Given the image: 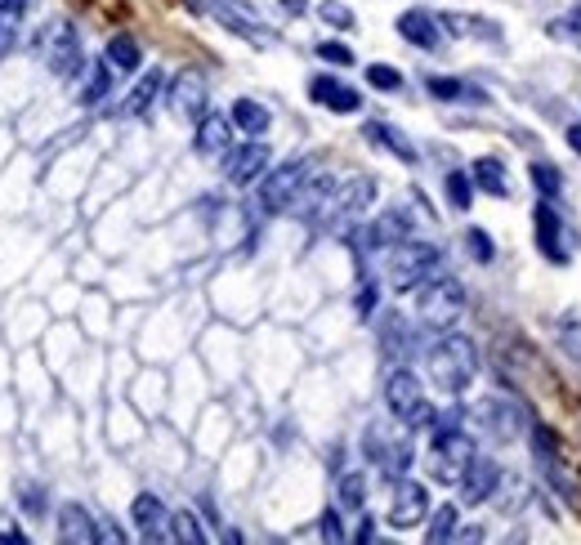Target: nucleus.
Returning a JSON list of instances; mask_svg holds the SVG:
<instances>
[{"label": "nucleus", "mask_w": 581, "mask_h": 545, "mask_svg": "<svg viewBox=\"0 0 581 545\" xmlns=\"http://www.w3.org/2000/svg\"><path fill=\"white\" fill-rule=\"evenodd\" d=\"M528 434H532V447H537V461H541V465H546V461H555V456H559L555 434H550L546 425H528Z\"/></svg>", "instance_id": "a19ab883"}, {"label": "nucleus", "mask_w": 581, "mask_h": 545, "mask_svg": "<svg viewBox=\"0 0 581 545\" xmlns=\"http://www.w3.org/2000/svg\"><path fill=\"white\" fill-rule=\"evenodd\" d=\"M103 59H108V68L121 72V76H135L139 68H144V50H139L135 36H112L108 50H103Z\"/></svg>", "instance_id": "393cba45"}, {"label": "nucleus", "mask_w": 581, "mask_h": 545, "mask_svg": "<svg viewBox=\"0 0 581 545\" xmlns=\"http://www.w3.org/2000/svg\"><path fill=\"white\" fill-rule=\"evenodd\" d=\"M309 170H313V161H304V157H295V161H282L278 170H264V179H260V210L264 215H282V210H291V202L300 197V188L309 184Z\"/></svg>", "instance_id": "20e7f679"}, {"label": "nucleus", "mask_w": 581, "mask_h": 545, "mask_svg": "<svg viewBox=\"0 0 581 545\" xmlns=\"http://www.w3.org/2000/svg\"><path fill=\"white\" fill-rule=\"evenodd\" d=\"M170 541H188V545H202V541H206V528L197 523L193 510L170 514Z\"/></svg>", "instance_id": "473e14b6"}, {"label": "nucleus", "mask_w": 581, "mask_h": 545, "mask_svg": "<svg viewBox=\"0 0 581 545\" xmlns=\"http://www.w3.org/2000/svg\"><path fill=\"white\" fill-rule=\"evenodd\" d=\"M425 90H430V99H438V103H488V94L456 81V76H430Z\"/></svg>", "instance_id": "a878e982"}, {"label": "nucleus", "mask_w": 581, "mask_h": 545, "mask_svg": "<svg viewBox=\"0 0 581 545\" xmlns=\"http://www.w3.org/2000/svg\"><path fill=\"white\" fill-rule=\"evenodd\" d=\"M363 135H367V143L371 148H380V152H389V157H398V161H407L412 166L416 161V143L403 135L398 126H389V121H367L363 126Z\"/></svg>", "instance_id": "4be33fe9"}, {"label": "nucleus", "mask_w": 581, "mask_h": 545, "mask_svg": "<svg viewBox=\"0 0 581 545\" xmlns=\"http://www.w3.org/2000/svg\"><path fill=\"white\" fill-rule=\"evenodd\" d=\"M130 523L139 528L144 541H170V514L161 505L157 492H139L135 505H130Z\"/></svg>", "instance_id": "a211bd4d"}, {"label": "nucleus", "mask_w": 581, "mask_h": 545, "mask_svg": "<svg viewBox=\"0 0 581 545\" xmlns=\"http://www.w3.org/2000/svg\"><path fill=\"white\" fill-rule=\"evenodd\" d=\"M161 90H166V76H161V72H144V76L135 81V90L126 94V103H121L117 112H121V117H144L152 103H157V94H161Z\"/></svg>", "instance_id": "b1692460"}, {"label": "nucleus", "mask_w": 581, "mask_h": 545, "mask_svg": "<svg viewBox=\"0 0 581 545\" xmlns=\"http://www.w3.org/2000/svg\"><path fill=\"white\" fill-rule=\"evenodd\" d=\"M456 528H461V514H456V505H438L430 514V532H425V541L443 545V541H456Z\"/></svg>", "instance_id": "2f4dec72"}, {"label": "nucleus", "mask_w": 581, "mask_h": 545, "mask_svg": "<svg viewBox=\"0 0 581 545\" xmlns=\"http://www.w3.org/2000/svg\"><path fill=\"white\" fill-rule=\"evenodd\" d=\"M269 166H273V157H269V148H264L260 139H251V143H242V148H228L224 152V179H228V184H237V188L264 179V170H269Z\"/></svg>", "instance_id": "6e6552de"}, {"label": "nucleus", "mask_w": 581, "mask_h": 545, "mask_svg": "<svg viewBox=\"0 0 581 545\" xmlns=\"http://www.w3.org/2000/svg\"><path fill=\"white\" fill-rule=\"evenodd\" d=\"M363 501H367L363 474H345V478H340V487H336V505H340V510H363Z\"/></svg>", "instance_id": "c9c22d12"}, {"label": "nucleus", "mask_w": 581, "mask_h": 545, "mask_svg": "<svg viewBox=\"0 0 581 545\" xmlns=\"http://www.w3.org/2000/svg\"><path fill=\"white\" fill-rule=\"evenodd\" d=\"M367 81L376 85V90H403V72H398V68H385V63H371V68H367Z\"/></svg>", "instance_id": "79ce46f5"}, {"label": "nucleus", "mask_w": 581, "mask_h": 545, "mask_svg": "<svg viewBox=\"0 0 581 545\" xmlns=\"http://www.w3.org/2000/svg\"><path fill=\"white\" fill-rule=\"evenodd\" d=\"M443 255H438L434 242H416V237H403L398 246H389V286L394 291H416L438 273Z\"/></svg>", "instance_id": "7ed1b4c3"}, {"label": "nucleus", "mask_w": 581, "mask_h": 545, "mask_svg": "<svg viewBox=\"0 0 581 545\" xmlns=\"http://www.w3.org/2000/svg\"><path fill=\"white\" fill-rule=\"evenodd\" d=\"M528 175H532V184H537V193L550 197V202H555V197L564 193V175H559V170L550 166V161H532Z\"/></svg>", "instance_id": "72a5a7b5"}, {"label": "nucleus", "mask_w": 581, "mask_h": 545, "mask_svg": "<svg viewBox=\"0 0 581 545\" xmlns=\"http://www.w3.org/2000/svg\"><path fill=\"white\" fill-rule=\"evenodd\" d=\"M532 224H537V251L546 255L550 264H568L564 224H559V210L550 206V197H541V202H537V210H532Z\"/></svg>", "instance_id": "f3484780"}, {"label": "nucleus", "mask_w": 581, "mask_h": 545, "mask_svg": "<svg viewBox=\"0 0 581 545\" xmlns=\"http://www.w3.org/2000/svg\"><path fill=\"white\" fill-rule=\"evenodd\" d=\"M564 139H568V148H573L577 157H581V126H568V135H564Z\"/></svg>", "instance_id": "09e8293b"}, {"label": "nucleus", "mask_w": 581, "mask_h": 545, "mask_svg": "<svg viewBox=\"0 0 581 545\" xmlns=\"http://www.w3.org/2000/svg\"><path fill=\"white\" fill-rule=\"evenodd\" d=\"M376 300H380V291H376V282H363V286H358V318H371V313H376Z\"/></svg>", "instance_id": "a18cd8bd"}, {"label": "nucleus", "mask_w": 581, "mask_h": 545, "mask_svg": "<svg viewBox=\"0 0 581 545\" xmlns=\"http://www.w3.org/2000/svg\"><path fill=\"white\" fill-rule=\"evenodd\" d=\"M228 117H233V130H242V135H251V139L264 135V130L273 126V112L264 108V103H255V99H237Z\"/></svg>", "instance_id": "bb28decb"}, {"label": "nucleus", "mask_w": 581, "mask_h": 545, "mask_svg": "<svg viewBox=\"0 0 581 545\" xmlns=\"http://www.w3.org/2000/svg\"><path fill=\"white\" fill-rule=\"evenodd\" d=\"M170 112L184 121H202L206 117V81L197 72H179L175 81H170Z\"/></svg>", "instance_id": "2eb2a0df"}, {"label": "nucleus", "mask_w": 581, "mask_h": 545, "mask_svg": "<svg viewBox=\"0 0 581 545\" xmlns=\"http://www.w3.org/2000/svg\"><path fill=\"white\" fill-rule=\"evenodd\" d=\"M470 456H474V443L465 429H434V478L438 483H456Z\"/></svg>", "instance_id": "0eeeda50"}, {"label": "nucleus", "mask_w": 581, "mask_h": 545, "mask_svg": "<svg viewBox=\"0 0 581 545\" xmlns=\"http://www.w3.org/2000/svg\"><path fill=\"white\" fill-rule=\"evenodd\" d=\"M309 99L318 103V108H327V112H340V117L363 112V94H358L354 85H340L336 76H313V81H309Z\"/></svg>", "instance_id": "dca6fc26"}, {"label": "nucleus", "mask_w": 581, "mask_h": 545, "mask_svg": "<svg viewBox=\"0 0 581 545\" xmlns=\"http://www.w3.org/2000/svg\"><path fill=\"white\" fill-rule=\"evenodd\" d=\"M465 309V286L447 273H434L425 286H416V318L430 331H452Z\"/></svg>", "instance_id": "f03ea898"}, {"label": "nucleus", "mask_w": 581, "mask_h": 545, "mask_svg": "<svg viewBox=\"0 0 581 545\" xmlns=\"http://www.w3.org/2000/svg\"><path fill=\"white\" fill-rule=\"evenodd\" d=\"M497 483H501L497 461H492V456H470L461 478H456V487H461V505H483L492 492H497Z\"/></svg>", "instance_id": "9b49d317"}, {"label": "nucleus", "mask_w": 581, "mask_h": 545, "mask_svg": "<svg viewBox=\"0 0 581 545\" xmlns=\"http://www.w3.org/2000/svg\"><path fill=\"white\" fill-rule=\"evenodd\" d=\"M112 76H117V72L108 68V59L90 63V76H85V90H81V103H85V108H99V103L108 99V94H112Z\"/></svg>", "instance_id": "c756f323"}, {"label": "nucleus", "mask_w": 581, "mask_h": 545, "mask_svg": "<svg viewBox=\"0 0 581 545\" xmlns=\"http://www.w3.org/2000/svg\"><path fill=\"white\" fill-rule=\"evenodd\" d=\"M282 5H287L291 14H304V0H282Z\"/></svg>", "instance_id": "3c124183"}, {"label": "nucleus", "mask_w": 581, "mask_h": 545, "mask_svg": "<svg viewBox=\"0 0 581 545\" xmlns=\"http://www.w3.org/2000/svg\"><path fill=\"white\" fill-rule=\"evenodd\" d=\"M412 344H416V336H412V327H407L403 318H385V331H380V349H385L389 358H407V353H412Z\"/></svg>", "instance_id": "7c9ffc66"}, {"label": "nucleus", "mask_w": 581, "mask_h": 545, "mask_svg": "<svg viewBox=\"0 0 581 545\" xmlns=\"http://www.w3.org/2000/svg\"><path fill=\"white\" fill-rule=\"evenodd\" d=\"M479 376V349L470 336H443L430 349V380L443 394H465Z\"/></svg>", "instance_id": "f257e3e1"}, {"label": "nucleus", "mask_w": 581, "mask_h": 545, "mask_svg": "<svg viewBox=\"0 0 581 545\" xmlns=\"http://www.w3.org/2000/svg\"><path fill=\"white\" fill-rule=\"evenodd\" d=\"M447 202H452L456 210H470V202H474L470 170H452V175H447Z\"/></svg>", "instance_id": "e433bc0d"}, {"label": "nucleus", "mask_w": 581, "mask_h": 545, "mask_svg": "<svg viewBox=\"0 0 581 545\" xmlns=\"http://www.w3.org/2000/svg\"><path fill=\"white\" fill-rule=\"evenodd\" d=\"M421 398H425L421 394V380H416L407 367H394L385 376V407H389V416H394V420L412 416V407L421 403Z\"/></svg>", "instance_id": "6ab92c4d"}, {"label": "nucleus", "mask_w": 581, "mask_h": 545, "mask_svg": "<svg viewBox=\"0 0 581 545\" xmlns=\"http://www.w3.org/2000/svg\"><path fill=\"white\" fill-rule=\"evenodd\" d=\"M36 50H41V63L50 68L54 76H76L81 72V36H76L72 23H45L41 36H36Z\"/></svg>", "instance_id": "39448f33"}, {"label": "nucleus", "mask_w": 581, "mask_h": 545, "mask_svg": "<svg viewBox=\"0 0 581 545\" xmlns=\"http://www.w3.org/2000/svg\"><path fill=\"white\" fill-rule=\"evenodd\" d=\"M430 514V492H425V483H416V478H394V505H389V523L394 528H416V523Z\"/></svg>", "instance_id": "1a4fd4ad"}, {"label": "nucleus", "mask_w": 581, "mask_h": 545, "mask_svg": "<svg viewBox=\"0 0 581 545\" xmlns=\"http://www.w3.org/2000/svg\"><path fill=\"white\" fill-rule=\"evenodd\" d=\"M403 237H412V215L394 206V210H385L380 219H371L358 242H363V251H389V246H398Z\"/></svg>", "instance_id": "4468645a"}, {"label": "nucleus", "mask_w": 581, "mask_h": 545, "mask_svg": "<svg viewBox=\"0 0 581 545\" xmlns=\"http://www.w3.org/2000/svg\"><path fill=\"white\" fill-rule=\"evenodd\" d=\"M9 541H14V545H23L27 537H23V532H0V545H9Z\"/></svg>", "instance_id": "8fccbe9b"}, {"label": "nucleus", "mask_w": 581, "mask_h": 545, "mask_svg": "<svg viewBox=\"0 0 581 545\" xmlns=\"http://www.w3.org/2000/svg\"><path fill=\"white\" fill-rule=\"evenodd\" d=\"M197 157H224L233 148V117H219V112H206L197 121V135H193Z\"/></svg>", "instance_id": "412c9836"}, {"label": "nucleus", "mask_w": 581, "mask_h": 545, "mask_svg": "<svg viewBox=\"0 0 581 545\" xmlns=\"http://www.w3.org/2000/svg\"><path fill=\"white\" fill-rule=\"evenodd\" d=\"M59 541H68V545L99 541V523L85 514V505H63L59 510Z\"/></svg>", "instance_id": "5701e85b"}, {"label": "nucleus", "mask_w": 581, "mask_h": 545, "mask_svg": "<svg viewBox=\"0 0 581 545\" xmlns=\"http://www.w3.org/2000/svg\"><path fill=\"white\" fill-rule=\"evenodd\" d=\"M474 416H479L483 434H492L497 443H510V438H519L523 425H528L523 407L506 403V398H488V403H479V411H474Z\"/></svg>", "instance_id": "f8f14e48"}, {"label": "nucleus", "mask_w": 581, "mask_h": 545, "mask_svg": "<svg viewBox=\"0 0 581 545\" xmlns=\"http://www.w3.org/2000/svg\"><path fill=\"white\" fill-rule=\"evenodd\" d=\"M371 202H376V179H367V175L363 179H349L345 188H336V193H331V202H327V210H322L318 224H327L331 233L345 237L349 224H354V219H363Z\"/></svg>", "instance_id": "423d86ee"}, {"label": "nucleus", "mask_w": 581, "mask_h": 545, "mask_svg": "<svg viewBox=\"0 0 581 545\" xmlns=\"http://www.w3.org/2000/svg\"><path fill=\"white\" fill-rule=\"evenodd\" d=\"M367 461L376 465L385 478H403L407 470H412L416 452H412V443H389L380 429H367Z\"/></svg>", "instance_id": "ddd939ff"}, {"label": "nucleus", "mask_w": 581, "mask_h": 545, "mask_svg": "<svg viewBox=\"0 0 581 545\" xmlns=\"http://www.w3.org/2000/svg\"><path fill=\"white\" fill-rule=\"evenodd\" d=\"M23 505H27L32 514H41V492H36V487H32V492H23Z\"/></svg>", "instance_id": "de8ad7c7"}, {"label": "nucleus", "mask_w": 581, "mask_h": 545, "mask_svg": "<svg viewBox=\"0 0 581 545\" xmlns=\"http://www.w3.org/2000/svg\"><path fill=\"white\" fill-rule=\"evenodd\" d=\"M318 18H322V23H327V27H336V32H349V27L358 23V18H354V9H349V5H340V0H322V5H318Z\"/></svg>", "instance_id": "4c0bfd02"}, {"label": "nucleus", "mask_w": 581, "mask_h": 545, "mask_svg": "<svg viewBox=\"0 0 581 545\" xmlns=\"http://www.w3.org/2000/svg\"><path fill=\"white\" fill-rule=\"evenodd\" d=\"M438 23H443V36H483V41H501L497 23H488V18H470V14H438Z\"/></svg>", "instance_id": "c85d7f7f"}, {"label": "nucleus", "mask_w": 581, "mask_h": 545, "mask_svg": "<svg viewBox=\"0 0 581 545\" xmlns=\"http://www.w3.org/2000/svg\"><path fill=\"white\" fill-rule=\"evenodd\" d=\"M318 537L322 541H349V532H345V523H340V510H327V514H322V519H318Z\"/></svg>", "instance_id": "37998d69"}, {"label": "nucleus", "mask_w": 581, "mask_h": 545, "mask_svg": "<svg viewBox=\"0 0 581 545\" xmlns=\"http://www.w3.org/2000/svg\"><path fill=\"white\" fill-rule=\"evenodd\" d=\"M354 541H376V519H363V523H358Z\"/></svg>", "instance_id": "49530a36"}, {"label": "nucleus", "mask_w": 581, "mask_h": 545, "mask_svg": "<svg viewBox=\"0 0 581 545\" xmlns=\"http://www.w3.org/2000/svg\"><path fill=\"white\" fill-rule=\"evenodd\" d=\"M27 9H32V0H0V50L14 45V27Z\"/></svg>", "instance_id": "f704fd0d"}, {"label": "nucleus", "mask_w": 581, "mask_h": 545, "mask_svg": "<svg viewBox=\"0 0 581 545\" xmlns=\"http://www.w3.org/2000/svg\"><path fill=\"white\" fill-rule=\"evenodd\" d=\"M318 59L322 63H331V68H354V50L349 45H340V41H318Z\"/></svg>", "instance_id": "ea45409f"}, {"label": "nucleus", "mask_w": 581, "mask_h": 545, "mask_svg": "<svg viewBox=\"0 0 581 545\" xmlns=\"http://www.w3.org/2000/svg\"><path fill=\"white\" fill-rule=\"evenodd\" d=\"M398 36L407 45H416V50H438L443 45V23H438V14H430V9H407L398 18Z\"/></svg>", "instance_id": "aec40b11"}, {"label": "nucleus", "mask_w": 581, "mask_h": 545, "mask_svg": "<svg viewBox=\"0 0 581 545\" xmlns=\"http://www.w3.org/2000/svg\"><path fill=\"white\" fill-rule=\"evenodd\" d=\"M434 420H438V411H434V403H425V398H421V403H416V407H412V416H407V420H403V425H407V429H434Z\"/></svg>", "instance_id": "c03bdc74"}, {"label": "nucleus", "mask_w": 581, "mask_h": 545, "mask_svg": "<svg viewBox=\"0 0 581 545\" xmlns=\"http://www.w3.org/2000/svg\"><path fill=\"white\" fill-rule=\"evenodd\" d=\"M474 188H483V193L492 197H510V179H506V166H501V157H479L470 170Z\"/></svg>", "instance_id": "cd10ccee"}, {"label": "nucleus", "mask_w": 581, "mask_h": 545, "mask_svg": "<svg viewBox=\"0 0 581 545\" xmlns=\"http://www.w3.org/2000/svg\"><path fill=\"white\" fill-rule=\"evenodd\" d=\"M465 251H470L474 264H492V260H497V246H492V237L483 233V228H470V233H465Z\"/></svg>", "instance_id": "58836bf2"}, {"label": "nucleus", "mask_w": 581, "mask_h": 545, "mask_svg": "<svg viewBox=\"0 0 581 545\" xmlns=\"http://www.w3.org/2000/svg\"><path fill=\"white\" fill-rule=\"evenodd\" d=\"M197 9H211V14L219 18V23H228V32H237V36H246V41H255V45H273V32H264V23L251 14L246 5H237V0H193Z\"/></svg>", "instance_id": "9d476101"}]
</instances>
